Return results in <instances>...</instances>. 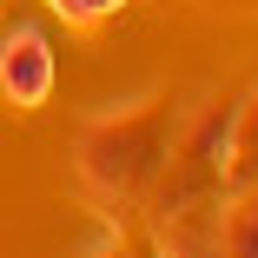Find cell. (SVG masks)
I'll list each match as a JSON object with an SVG mask.
<instances>
[{"label": "cell", "instance_id": "cell-5", "mask_svg": "<svg viewBox=\"0 0 258 258\" xmlns=\"http://www.w3.org/2000/svg\"><path fill=\"white\" fill-rule=\"evenodd\" d=\"M53 14H67V20H106V14H119L126 0H46Z\"/></svg>", "mask_w": 258, "mask_h": 258}, {"label": "cell", "instance_id": "cell-3", "mask_svg": "<svg viewBox=\"0 0 258 258\" xmlns=\"http://www.w3.org/2000/svg\"><path fill=\"white\" fill-rule=\"evenodd\" d=\"M219 258H258V185L225 199V225H219Z\"/></svg>", "mask_w": 258, "mask_h": 258}, {"label": "cell", "instance_id": "cell-6", "mask_svg": "<svg viewBox=\"0 0 258 258\" xmlns=\"http://www.w3.org/2000/svg\"><path fill=\"white\" fill-rule=\"evenodd\" d=\"M86 258H133V251H126V238H119V232H106V238H93V251H86Z\"/></svg>", "mask_w": 258, "mask_h": 258}, {"label": "cell", "instance_id": "cell-2", "mask_svg": "<svg viewBox=\"0 0 258 258\" xmlns=\"http://www.w3.org/2000/svg\"><path fill=\"white\" fill-rule=\"evenodd\" d=\"M0 93L20 113L46 106V93H53V46H46V33L33 20H14L7 40H0Z\"/></svg>", "mask_w": 258, "mask_h": 258}, {"label": "cell", "instance_id": "cell-1", "mask_svg": "<svg viewBox=\"0 0 258 258\" xmlns=\"http://www.w3.org/2000/svg\"><path fill=\"white\" fill-rule=\"evenodd\" d=\"M172 159V113L166 99H133L119 113H99L80 133V185L106 205H139L152 199Z\"/></svg>", "mask_w": 258, "mask_h": 258}, {"label": "cell", "instance_id": "cell-4", "mask_svg": "<svg viewBox=\"0 0 258 258\" xmlns=\"http://www.w3.org/2000/svg\"><path fill=\"white\" fill-rule=\"evenodd\" d=\"M245 185H258V93L238 106V139H232V179H225V192H245Z\"/></svg>", "mask_w": 258, "mask_h": 258}]
</instances>
